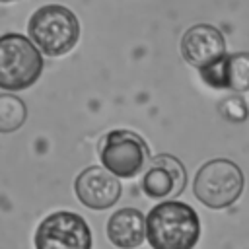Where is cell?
Returning <instances> with one entry per match:
<instances>
[{
  "label": "cell",
  "instance_id": "4fadbf2b",
  "mask_svg": "<svg viewBox=\"0 0 249 249\" xmlns=\"http://www.w3.org/2000/svg\"><path fill=\"white\" fill-rule=\"evenodd\" d=\"M218 111H220V115H222L226 121H230V123H243V121L247 119V115H249L243 97L237 95V93L228 95L226 99H222L220 105H218Z\"/></svg>",
  "mask_w": 249,
  "mask_h": 249
},
{
  "label": "cell",
  "instance_id": "7c38bea8",
  "mask_svg": "<svg viewBox=\"0 0 249 249\" xmlns=\"http://www.w3.org/2000/svg\"><path fill=\"white\" fill-rule=\"evenodd\" d=\"M27 117L25 103L14 93H0V132L18 130Z\"/></svg>",
  "mask_w": 249,
  "mask_h": 249
},
{
  "label": "cell",
  "instance_id": "277c9868",
  "mask_svg": "<svg viewBox=\"0 0 249 249\" xmlns=\"http://www.w3.org/2000/svg\"><path fill=\"white\" fill-rule=\"evenodd\" d=\"M243 171L237 163L218 158L206 161L195 177V196L208 208H228L243 193Z\"/></svg>",
  "mask_w": 249,
  "mask_h": 249
},
{
  "label": "cell",
  "instance_id": "3957f363",
  "mask_svg": "<svg viewBox=\"0 0 249 249\" xmlns=\"http://www.w3.org/2000/svg\"><path fill=\"white\" fill-rule=\"evenodd\" d=\"M43 72V56L39 49L19 33L0 37V88L19 91L37 82Z\"/></svg>",
  "mask_w": 249,
  "mask_h": 249
},
{
  "label": "cell",
  "instance_id": "7a4b0ae2",
  "mask_svg": "<svg viewBox=\"0 0 249 249\" xmlns=\"http://www.w3.org/2000/svg\"><path fill=\"white\" fill-rule=\"evenodd\" d=\"M31 43L47 56H60L74 49L80 39V21L72 10L47 4L33 12L27 23Z\"/></svg>",
  "mask_w": 249,
  "mask_h": 249
},
{
  "label": "cell",
  "instance_id": "8fae6325",
  "mask_svg": "<svg viewBox=\"0 0 249 249\" xmlns=\"http://www.w3.org/2000/svg\"><path fill=\"white\" fill-rule=\"evenodd\" d=\"M107 237L119 249H134L146 237V218L136 208H121L107 222Z\"/></svg>",
  "mask_w": 249,
  "mask_h": 249
},
{
  "label": "cell",
  "instance_id": "9c48e42d",
  "mask_svg": "<svg viewBox=\"0 0 249 249\" xmlns=\"http://www.w3.org/2000/svg\"><path fill=\"white\" fill-rule=\"evenodd\" d=\"M74 191L80 202L91 210H103L113 206L121 196V183L119 179L103 167H88L84 169L76 181Z\"/></svg>",
  "mask_w": 249,
  "mask_h": 249
},
{
  "label": "cell",
  "instance_id": "30bf717a",
  "mask_svg": "<svg viewBox=\"0 0 249 249\" xmlns=\"http://www.w3.org/2000/svg\"><path fill=\"white\" fill-rule=\"evenodd\" d=\"M200 76L212 88L245 93L249 91V53L226 54L212 66L202 68Z\"/></svg>",
  "mask_w": 249,
  "mask_h": 249
},
{
  "label": "cell",
  "instance_id": "ba28073f",
  "mask_svg": "<svg viewBox=\"0 0 249 249\" xmlns=\"http://www.w3.org/2000/svg\"><path fill=\"white\" fill-rule=\"evenodd\" d=\"M181 54L191 66L202 70L226 56V39L218 27L196 23L183 33Z\"/></svg>",
  "mask_w": 249,
  "mask_h": 249
},
{
  "label": "cell",
  "instance_id": "5bb4252c",
  "mask_svg": "<svg viewBox=\"0 0 249 249\" xmlns=\"http://www.w3.org/2000/svg\"><path fill=\"white\" fill-rule=\"evenodd\" d=\"M0 2H4V4H8V2H16V0H0Z\"/></svg>",
  "mask_w": 249,
  "mask_h": 249
},
{
  "label": "cell",
  "instance_id": "5b68a950",
  "mask_svg": "<svg viewBox=\"0 0 249 249\" xmlns=\"http://www.w3.org/2000/svg\"><path fill=\"white\" fill-rule=\"evenodd\" d=\"M99 158L109 173L130 179L144 169L150 150L140 134L117 128L103 136L99 144Z\"/></svg>",
  "mask_w": 249,
  "mask_h": 249
},
{
  "label": "cell",
  "instance_id": "8992f818",
  "mask_svg": "<svg viewBox=\"0 0 249 249\" xmlns=\"http://www.w3.org/2000/svg\"><path fill=\"white\" fill-rule=\"evenodd\" d=\"M35 249H91V230L74 212L47 216L35 231Z\"/></svg>",
  "mask_w": 249,
  "mask_h": 249
},
{
  "label": "cell",
  "instance_id": "6da1fadb",
  "mask_svg": "<svg viewBox=\"0 0 249 249\" xmlns=\"http://www.w3.org/2000/svg\"><path fill=\"white\" fill-rule=\"evenodd\" d=\"M146 237L152 249H193L200 237L198 214L185 202L163 200L146 216Z\"/></svg>",
  "mask_w": 249,
  "mask_h": 249
},
{
  "label": "cell",
  "instance_id": "52a82bcc",
  "mask_svg": "<svg viewBox=\"0 0 249 249\" xmlns=\"http://www.w3.org/2000/svg\"><path fill=\"white\" fill-rule=\"evenodd\" d=\"M185 185H187L185 165L175 156L161 154L150 161L140 187L148 198L173 200L183 193Z\"/></svg>",
  "mask_w": 249,
  "mask_h": 249
}]
</instances>
